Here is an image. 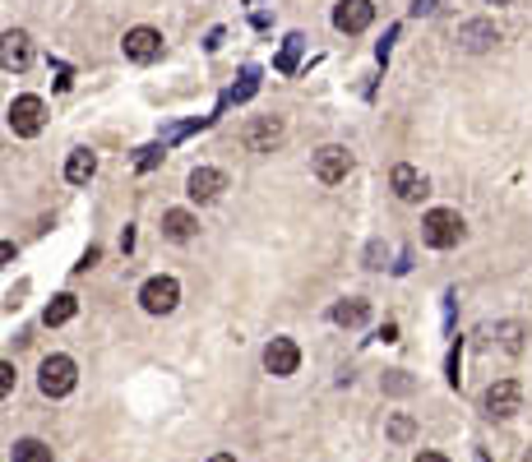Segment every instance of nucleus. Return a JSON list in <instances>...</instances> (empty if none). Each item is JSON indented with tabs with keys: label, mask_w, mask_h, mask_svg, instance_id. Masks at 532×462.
I'll return each mask as SVG.
<instances>
[{
	"label": "nucleus",
	"mask_w": 532,
	"mask_h": 462,
	"mask_svg": "<svg viewBox=\"0 0 532 462\" xmlns=\"http://www.w3.org/2000/svg\"><path fill=\"white\" fill-rule=\"evenodd\" d=\"M93 172H97V157H93L89 148L70 153V162H65V181H70V185H89V181H93Z\"/></svg>",
	"instance_id": "nucleus-19"
},
{
	"label": "nucleus",
	"mask_w": 532,
	"mask_h": 462,
	"mask_svg": "<svg viewBox=\"0 0 532 462\" xmlns=\"http://www.w3.org/2000/svg\"><path fill=\"white\" fill-rule=\"evenodd\" d=\"M297 365H301V347L291 338H274L269 347H264V370L269 374L287 379V374H297Z\"/></svg>",
	"instance_id": "nucleus-11"
},
{
	"label": "nucleus",
	"mask_w": 532,
	"mask_h": 462,
	"mask_svg": "<svg viewBox=\"0 0 532 462\" xmlns=\"http://www.w3.org/2000/svg\"><path fill=\"white\" fill-rule=\"evenodd\" d=\"M352 172V153L342 148V144H325L315 153V176L325 181V185H338V181H348Z\"/></svg>",
	"instance_id": "nucleus-9"
},
{
	"label": "nucleus",
	"mask_w": 532,
	"mask_h": 462,
	"mask_svg": "<svg viewBox=\"0 0 532 462\" xmlns=\"http://www.w3.org/2000/svg\"><path fill=\"white\" fill-rule=\"evenodd\" d=\"M10 393H14V365L0 361V398H10Z\"/></svg>",
	"instance_id": "nucleus-22"
},
{
	"label": "nucleus",
	"mask_w": 532,
	"mask_h": 462,
	"mask_svg": "<svg viewBox=\"0 0 532 462\" xmlns=\"http://www.w3.org/2000/svg\"><path fill=\"white\" fill-rule=\"evenodd\" d=\"M185 189H190V199L195 204H213L227 189V176L218 172V167H195L190 172V181H185Z\"/></svg>",
	"instance_id": "nucleus-12"
},
{
	"label": "nucleus",
	"mask_w": 532,
	"mask_h": 462,
	"mask_svg": "<svg viewBox=\"0 0 532 462\" xmlns=\"http://www.w3.org/2000/svg\"><path fill=\"white\" fill-rule=\"evenodd\" d=\"M33 65V38L23 33V29H10V33H0V70H10V74H23Z\"/></svg>",
	"instance_id": "nucleus-6"
},
{
	"label": "nucleus",
	"mask_w": 532,
	"mask_h": 462,
	"mask_svg": "<svg viewBox=\"0 0 532 462\" xmlns=\"http://www.w3.org/2000/svg\"><path fill=\"white\" fill-rule=\"evenodd\" d=\"M477 338H486V342L500 338L504 351H519L523 347V323H486V329H477Z\"/></svg>",
	"instance_id": "nucleus-17"
},
{
	"label": "nucleus",
	"mask_w": 532,
	"mask_h": 462,
	"mask_svg": "<svg viewBox=\"0 0 532 462\" xmlns=\"http://www.w3.org/2000/svg\"><path fill=\"white\" fill-rule=\"evenodd\" d=\"M176 301H181V282H176V278H148V282L139 287V306H144L148 315H172Z\"/></svg>",
	"instance_id": "nucleus-7"
},
{
	"label": "nucleus",
	"mask_w": 532,
	"mask_h": 462,
	"mask_svg": "<svg viewBox=\"0 0 532 462\" xmlns=\"http://www.w3.org/2000/svg\"><path fill=\"white\" fill-rule=\"evenodd\" d=\"M74 384H79V365H74L70 357H46V361H42L38 389H42L46 398H65Z\"/></svg>",
	"instance_id": "nucleus-3"
},
{
	"label": "nucleus",
	"mask_w": 532,
	"mask_h": 462,
	"mask_svg": "<svg viewBox=\"0 0 532 462\" xmlns=\"http://www.w3.org/2000/svg\"><path fill=\"white\" fill-rule=\"evenodd\" d=\"M204 462H236L232 453H213V458H204Z\"/></svg>",
	"instance_id": "nucleus-26"
},
{
	"label": "nucleus",
	"mask_w": 532,
	"mask_h": 462,
	"mask_svg": "<svg viewBox=\"0 0 532 462\" xmlns=\"http://www.w3.org/2000/svg\"><path fill=\"white\" fill-rule=\"evenodd\" d=\"M389 440H398V444H408V440H412V416H403V412H398V416L389 421Z\"/></svg>",
	"instance_id": "nucleus-21"
},
{
	"label": "nucleus",
	"mask_w": 532,
	"mask_h": 462,
	"mask_svg": "<svg viewBox=\"0 0 532 462\" xmlns=\"http://www.w3.org/2000/svg\"><path fill=\"white\" fill-rule=\"evenodd\" d=\"M10 458H14V462H56L42 440H19V444L10 449Z\"/></svg>",
	"instance_id": "nucleus-20"
},
{
	"label": "nucleus",
	"mask_w": 532,
	"mask_h": 462,
	"mask_svg": "<svg viewBox=\"0 0 532 462\" xmlns=\"http://www.w3.org/2000/svg\"><path fill=\"white\" fill-rule=\"evenodd\" d=\"M199 231V223H195V213H185V208H172V213H163V236L167 240H176V246H185Z\"/></svg>",
	"instance_id": "nucleus-15"
},
{
	"label": "nucleus",
	"mask_w": 532,
	"mask_h": 462,
	"mask_svg": "<svg viewBox=\"0 0 532 462\" xmlns=\"http://www.w3.org/2000/svg\"><path fill=\"white\" fill-rule=\"evenodd\" d=\"M495 42H500V33H495L491 19H468L463 29H459V46L463 51H491Z\"/></svg>",
	"instance_id": "nucleus-13"
},
{
	"label": "nucleus",
	"mask_w": 532,
	"mask_h": 462,
	"mask_svg": "<svg viewBox=\"0 0 532 462\" xmlns=\"http://www.w3.org/2000/svg\"><path fill=\"white\" fill-rule=\"evenodd\" d=\"M482 407H486L491 421H510V416H519V412H523V389H519V379H495V384L486 389V398H482Z\"/></svg>",
	"instance_id": "nucleus-4"
},
{
	"label": "nucleus",
	"mask_w": 532,
	"mask_h": 462,
	"mask_svg": "<svg viewBox=\"0 0 532 462\" xmlns=\"http://www.w3.org/2000/svg\"><path fill=\"white\" fill-rule=\"evenodd\" d=\"M486 5H510V0H486Z\"/></svg>",
	"instance_id": "nucleus-27"
},
{
	"label": "nucleus",
	"mask_w": 532,
	"mask_h": 462,
	"mask_svg": "<svg viewBox=\"0 0 532 462\" xmlns=\"http://www.w3.org/2000/svg\"><path fill=\"white\" fill-rule=\"evenodd\" d=\"M283 139H287L283 116H255V121L241 125V144H246L250 153H274Z\"/></svg>",
	"instance_id": "nucleus-2"
},
{
	"label": "nucleus",
	"mask_w": 532,
	"mask_h": 462,
	"mask_svg": "<svg viewBox=\"0 0 532 462\" xmlns=\"http://www.w3.org/2000/svg\"><path fill=\"white\" fill-rule=\"evenodd\" d=\"M389 185H393V195L403 199V204H417V199L426 195V176H421L417 167H408V162H398V167H393Z\"/></svg>",
	"instance_id": "nucleus-14"
},
{
	"label": "nucleus",
	"mask_w": 532,
	"mask_h": 462,
	"mask_svg": "<svg viewBox=\"0 0 532 462\" xmlns=\"http://www.w3.org/2000/svg\"><path fill=\"white\" fill-rule=\"evenodd\" d=\"M417 462H449L444 453H417Z\"/></svg>",
	"instance_id": "nucleus-25"
},
{
	"label": "nucleus",
	"mask_w": 532,
	"mask_h": 462,
	"mask_svg": "<svg viewBox=\"0 0 532 462\" xmlns=\"http://www.w3.org/2000/svg\"><path fill=\"white\" fill-rule=\"evenodd\" d=\"M121 46H125V61H135V65L163 61V33H157V29H130Z\"/></svg>",
	"instance_id": "nucleus-8"
},
{
	"label": "nucleus",
	"mask_w": 532,
	"mask_h": 462,
	"mask_svg": "<svg viewBox=\"0 0 532 462\" xmlns=\"http://www.w3.org/2000/svg\"><path fill=\"white\" fill-rule=\"evenodd\" d=\"M523 462H532V453H528V458H523Z\"/></svg>",
	"instance_id": "nucleus-28"
},
{
	"label": "nucleus",
	"mask_w": 532,
	"mask_h": 462,
	"mask_svg": "<svg viewBox=\"0 0 532 462\" xmlns=\"http://www.w3.org/2000/svg\"><path fill=\"white\" fill-rule=\"evenodd\" d=\"M14 259V240H0V268H5Z\"/></svg>",
	"instance_id": "nucleus-24"
},
{
	"label": "nucleus",
	"mask_w": 532,
	"mask_h": 462,
	"mask_svg": "<svg viewBox=\"0 0 532 462\" xmlns=\"http://www.w3.org/2000/svg\"><path fill=\"white\" fill-rule=\"evenodd\" d=\"M46 125V102L33 97V93H23L10 102V130L19 134V139H33V134H42Z\"/></svg>",
	"instance_id": "nucleus-5"
},
{
	"label": "nucleus",
	"mask_w": 532,
	"mask_h": 462,
	"mask_svg": "<svg viewBox=\"0 0 532 462\" xmlns=\"http://www.w3.org/2000/svg\"><path fill=\"white\" fill-rule=\"evenodd\" d=\"M463 236H468V227H463V217L454 208H431L421 217V240L431 250H454Z\"/></svg>",
	"instance_id": "nucleus-1"
},
{
	"label": "nucleus",
	"mask_w": 532,
	"mask_h": 462,
	"mask_svg": "<svg viewBox=\"0 0 532 462\" xmlns=\"http://www.w3.org/2000/svg\"><path fill=\"white\" fill-rule=\"evenodd\" d=\"M370 23H376V5L370 0H338V10H334L338 33H366Z\"/></svg>",
	"instance_id": "nucleus-10"
},
{
	"label": "nucleus",
	"mask_w": 532,
	"mask_h": 462,
	"mask_svg": "<svg viewBox=\"0 0 532 462\" xmlns=\"http://www.w3.org/2000/svg\"><path fill=\"white\" fill-rule=\"evenodd\" d=\"M297 42H301V38H291V42H287V51H283V61H278L283 70H291V65H297Z\"/></svg>",
	"instance_id": "nucleus-23"
},
{
	"label": "nucleus",
	"mask_w": 532,
	"mask_h": 462,
	"mask_svg": "<svg viewBox=\"0 0 532 462\" xmlns=\"http://www.w3.org/2000/svg\"><path fill=\"white\" fill-rule=\"evenodd\" d=\"M74 310H79V301L70 291H61V296H51V306L42 310V323H46V329H61V323L74 319Z\"/></svg>",
	"instance_id": "nucleus-18"
},
{
	"label": "nucleus",
	"mask_w": 532,
	"mask_h": 462,
	"mask_svg": "<svg viewBox=\"0 0 532 462\" xmlns=\"http://www.w3.org/2000/svg\"><path fill=\"white\" fill-rule=\"evenodd\" d=\"M366 319H370V306L357 301V296H348V301L334 306V323H338V329H361Z\"/></svg>",
	"instance_id": "nucleus-16"
}]
</instances>
